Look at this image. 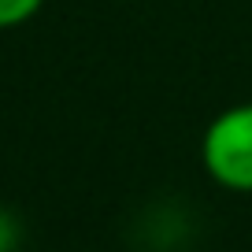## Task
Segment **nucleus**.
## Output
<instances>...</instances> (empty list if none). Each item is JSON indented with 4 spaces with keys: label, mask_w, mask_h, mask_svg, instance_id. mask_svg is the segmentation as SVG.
Here are the masks:
<instances>
[{
    "label": "nucleus",
    "mask_w": 252,
    "mask_h": 252,
    "mask_svg": "<svg viewBox=\"0 0 252 252\" xmlns=\"http://www.w3.org/2000/svg\"><path fill=\"white\" fill-rule=\"evenodd\" d=\"M200 167L215 186L252 193V100L222 108L200 134Z\"/></svg>",
    "instance_id": "nucleus-1"
},
{
    "label": "nucleus",
    "mask_w": 252,
    "mask_h": 252,
    "mask_svg": "<svg viewBox=\"0 0 252 252\" xmlns=\"http://www.w3.org/2000/svg\"><path fill=\"white\" fill-rule=\"evenodd\" d=\"M41 8H45V0H0V30L26 26Z\"/></svg>",
    "instance_id": "nucleus-2"
},
{
    "label": "nucleus",
    "mask_w": 252,
    "mask_h": 252,
    "mask_svg": "<svg viewBox=\"0 0 252 252\" xmlns=\"http://www.w3.org/2000/svg\"><path fill=\"white\" fill-rule=\"evenodd\" d=\"M0 252H11V249H0Z\"/></svg>",
    "instance_id": "nucleus-3"
}]
</instances>
